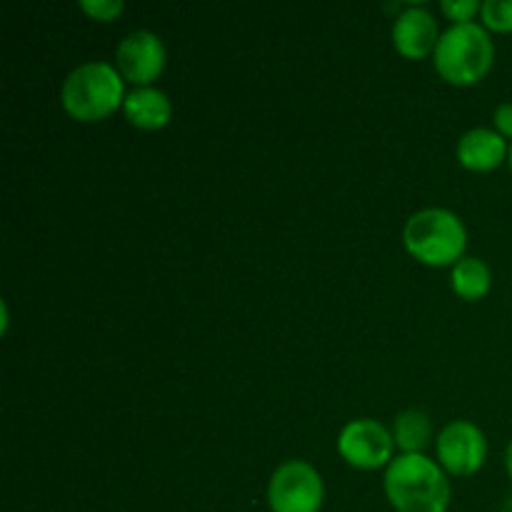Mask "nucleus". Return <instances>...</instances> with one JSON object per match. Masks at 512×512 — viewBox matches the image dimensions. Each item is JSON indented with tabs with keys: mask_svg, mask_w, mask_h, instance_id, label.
<instances>
[{
	"mask_svg": "<svg viewBox=\"0 0 512 512\" xmlns=\"http://www.w3.org/2000/svg\"><path fill=\"white\" fill-rule=\"evenodd\" d=\"M383 490L395 512H448L453 498L448 473L425 453L395 455L385 468Z\"/></svg>",
	"mask_w": 512,
	"mask_h": 512,
	"instance_id": "nucleus-1",
	"label": "nucleus"
},
{
	"mask_svg": "<svg viewBox=\"0 0 512 512\" xmlns=\"http://www.w3.org/2000/svg\"><path fill=\"white\" fill-rule=\"evenodd\" d=\"M440 28L435 15L425 5H403L393 23V48L408 60H423L435 53L440 40Z\"/></svg>",
	"mask_w": 512,
	"mask_h": 512,
	"instance_id": "nucleus-9",
	"label": "nucleus"
},
{
	"mask_svg": "<svg viewBox=\"0 0 512 512\" xmlns=\"http://www.w3.org/2000/svg\"><path fill=\"white\" fill-rule=\"evenodd\" d=\"M403 245L418 263L430 268H453L465 258L468 228L448 208H423L405 220Z\"/></svg>",
	"mask_w": 512,
	"mask_h": 512,
	"instance_id": "nucleus-3",
	"label": "nucleus"
},
{
	"mask_svg": "<svg viewBox=\"0 0 512 512\" xmlns=\"http://www.w3.org/2000/svg\"><path fill=\"white\" fill-rule=\"evenodd\" d=\"M508 165H510V170H512V143H510V155H508Z\"/></svg>",
	"mask_w": 512,
	"mask_h": 512,
	"instance_id": "nucleus-19",
	"label": "nucleus"
},
{
	"mask_svg": "<svg viewBox=\"0 0 512 512\" xmlns=\"http://www.w3.org/2000/svg\"><path fill=\"white\" fill-rule=\"evenodd\" d=\"M495 43L483 23H460L443 30L433 53L435 70L450 85H475L490 73Z\"/></svg>",
	"mask_w": 512,
	"mask_h": 512,
	"instance_id": "nucleus-4",
	"label": "nucleus"
},
{
	"mask_svg": "<svg viewBox=\"0 0 512 512\" xmlns=\"http://www.w3.org/2000/svg\"><path fill=\"white\" fill-rule=\"evenodd\" d=\"M458 163L473 173H490L510 155V143L495 128H473L458 140Z\"/></svg>",
	"mask_w": 512,
	"mask_h": 512,
	"instance_id": "nucleus-10",
	"label": "nucleus"
},
{
	"mask_svg": "<svg viewBox=\"0 0 512 512\" xmlns=\"http://www.w3.org/2000/svg\"><path fill=\"white\" fill-rule=\"evenodd\" d=\"M80 10L85 15H90L93 20H100V23H110L118 15H123L125 5L123 0H80Z\"/></svg>",
	"mask_w": 512,
	"mask_h": 512,
	"instance_id": "nucleus-16",
	"label": "nucleus"
},
{
	"mask_svg": "<svg viewBox=\"0 0 512 512\" xmlns=\"http://www.w3.org/2000/svg\"><path fill=\"white\" fill-rule=\"evenodd\" d=\"M323 503V475L308 460H285L270 475V512H320L323 510Z\"/></svg>",
	"mask_w": 512,
	"mask_h": 512,
	"instance_id": "nucleus-5",
	"label": "nucleus"
},
{
	"mask_svg": "<svg viewBox=\"0 0 512 512\" xmlns=\"http://www.w3.org/2000/svg\"><path fill=\"white\" fill-rule=\"evenodd\" d=\"M165 63H168V50L163 38L153 30H133L115 48V68L135 88L153 85V80H158L165 70Z\"/></svg>",
	"mask_w": 512,
	"mask_h": 512,
	"instance_id": "nucleus-8",
	"label": "nucleus"
},
{
	"mask_svg": "<svg viewBox=\"0 0 512 512\" xmlns=\"http://www.w3.org/2000/svg\"><path fill=\"white\" fill-rule=\"evenodd\" d=\"M440 468L455 478H473L488 460V438L473 420H450L435 438Z\"/></svg>",
	"mask_w": 512,
	"mask_h": 512,
	"instance_id": "nucleus-6",
	"label": "nucleus"
},
{
	"mask_svg": "<svg viewBox=\"0 0 512 512\" xmlns=\"http://www.w3.org/2000/svg\"><path fill=\"white\" fill-rule=\"evenodd\" d=\"M505 470H508V478L512 483V440L508 443V448H505Z\"/></svg>",
	"mask_w": 512,
	"mask_h": 512,
	"instance_id": "nucleus-18",
	"label": "nucleus"
},
{
	"mask_svg": "<svg viewBox=\"0 0 512 512\" xmlns=\"http://www.w3.org/2000/svg\"><path fill=\"white\" fill-rule=\"evenodd\" d=\"M123 115L133 128L138 130H160L170 123L173 118V103H170L168 93L155 85H143V88H133L125 95Z\"/></svg>",
	"mask_w": 512,
	"mask_h": 512,
	"instance_id": "nucleus-11",
	"label": "nucleus"
},
{
	"mask_svg": "<svg viewBox=\"0 0 512 512\" xmlns=\"http://www.w3.org/2000/svg\"><path fill=\"white\" fill-rule=\"evenodd\" d=\"M125 78L113 63L85 60L65 75L60 85V103L70 118L80 123H98L123 108Z\"/></svg>",
	"mask_w": 512,
	"mask_h": 512,
	"instance_id": "nucleus-2",
	"label": "nucleus"
},
{
	"mask_svg": "<svg viewBox=\"0 0 512 512\" xmlns=\"http://www.w3.org/2000/svg\"><path fill=\"white\" fill-rule=\"evenodd\" d=\"M493 128L503 135L505 140L512 143V103H500L498 108L493 110Z\"/></svg>",
	"mask_w": 512,
	"mask_h": 512,
	"instance_id": "nucleus-17",
	"label": "nucleus"
},
{
	"mask_svg": "<svg viewBox=\"0 0 512 512\" xmlns=\"http://www.w3.org/2000/svg\"><path fill=\"white\" fill-rule=\"evenodd\" d=\"M390 433H393L395 448L400 450V455L423 453L433 440V420L423 410L408 408L395 415Z\"/></svg>",
	"mask_w": 512,
	"mask_h": 512,
	"instance_id": "nucleus-13",
	"label": "nucleus"
},
{
	"mask_svg": "<svg viewBox=\"0 0 512 512\" xmlns=\"http://www.w3.org/2000/svg\"><path fill=\"white\" fill-rule=\"evenodd\" d=\"M480 20L490 33H512V0H485Z\"/></svg>",
	"mask_w": 512,
	"mask_h": 512,
	"instance_id": "nucleus-14",
	"label": "nucleus"
},
{
	"mask_svg": "<svg viewBox=\"0 0 512 512\" xmlns=\"http://www.w3.org/2000/svg\"><path fill=\"white\" fill-rule=\"evenodd\" d=\"M483 3L478 0H443L440 10H443L445 18L453 20V25L460 23H475V15H480Z\"/></svg>",
	"mask_w": 512,
	"mask_h": 512,
	"instance_id": "nucleus-15",
	"label": "nucleus"
},
{
	"mask_svg": "<svg viewBox=\"0 0 512 512\" xmlns=\"http://www.w3.org/2000/svg\"><path fill=\"white\" fill-rule=\"evenodd\" d=\"M338 453L350 468L380 470L395 458V440L380 420L355 418L343 425L338 435Z\"/></svg>",
	"mask_w": 512,
	"mask_h": 512,
	"instance_id": "nucleus-7",
	"label": "nucleus"
},
{
	"mask_svg": "<svg viewBox=\"0 0 512 512\" xmlns=\"http://www.w3.org/2000/svg\"><path fill=\"white\" fill-rule=\"evenodd\" d=\"M450 285H453V293L460 300H468V303H478L493 288V270L485 263L483 258H475V255H465L463 260L453 265L450 270Z\"/></svg>",
	"mask_w": 512,
	"mask_h": 512,
	"instance_id": "nucleus-12",
	"label": "nucleus"
}]
</instances>
